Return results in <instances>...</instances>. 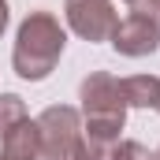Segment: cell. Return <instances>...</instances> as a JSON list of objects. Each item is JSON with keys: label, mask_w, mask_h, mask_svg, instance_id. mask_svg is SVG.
Instances as JSON below:
<instances>
[{"label": "cell", "mask_w": 160, "mask_h": 160, "mask_svg": "<svg viewBox=\"0 0 160 160\" xmlns=\"http://www.w3.org/2000/svg\"><path fill=\"white\" fill-rule=\"evenodd\" d=\"M0 160H41L38 119H22L15 130L4 134V142H0Z\"/></svg>", "instance_id": "8992f818"}, {"label": "cell", "mask_w": 160, "mask_h": 160, "mask_svg": "<svg viewBox=\"0 0 160 160\" xmlns=\"http://www.w3.org/2000/svg\"><path fill=\"white\" fill-rule=\"evenodd\" d=\"M63 19H67L71 34L97 45V41L112 38V30L119 22V11H116L112 0H63Z\"/></svg>", "instance_id": "277c9868"}, {"label": "cell", "mask_w": 160, "mask_h": 160, "mask_svg": "<svg viewBox=\"0 0 160 160\" xmlns=\"http://www.w3.org/2000/svg\"><path fill=\"white\" fill-rule=\"evenodd\" d=\"M82 101V130L89 134H104V138H119L127 127V97L116 75L108 71H89L78 86Z\"/></svg>", "instance_id": "7a4b0ae2"}, {"label": "cell", "mask_w": 160, "mask_h": 160, "mask_svg": "<svg viewBox=\"0 0 160 160\" xmlns=\"http://www.w3.org/2000/svg\"><path fill=\"white\" fill-rule=\"evenodd\" d=\"M123 97H127V108H157L160 104V78L157 75H130L119 78Z\"/></svg>", "instance_id": "52a82bcc"}, {"label": "cell", "mask_w": 160, "mask_h": 160, "mask_svg": "<svg viewBox=\"0 0 160 160\" xmlns=\"http://www.w3.org/2000/svg\"><path fill=\"white\" fill-rule=\"evenodd\" d=\"M22 119H30L26 101H22L19 93H0V142H4L8 130H15Z\"/></svg>", "instance_id": "ba28073f"}, {"label": "cell", "mask_w": 160, "mask_h": 160, "mask_svg": "<svg viewBox=\"0 0 160 160\" xmlns=\"http://www.w3.org/2000/svg\"><path fill=\"white\" fill-rule=\"evenodd\" d=\"M157 112H160V104H157Z\"/></svg>", "instance_id": "5bb4252c"}, {"label": "cell", "mask_w": 160, "mask_h": 160, "mask_svg": "<svg viewBox=\"0 0 160 160\" xmlns=\"http://www.w3.org/2000/svg\"><path fill=\"white\" fill-rule=\"evenodd\" d=\"M153 157H157V160H160V149H157V153H153Z\"/></svg>", "instance_id": "4fadbf2b"}, {"label": "cell", "mask_w": 160, "mask_h": 160, "mask_svg": "<svg viewBox=\"0 0 160 160\" xmlns=\"http://www.w3.org/2000/svg\"><path fill=\"white\" fill-rule=\"evenodd\" d=\"M108 41H112V48L119 56H130V60L153 56L160 48V22L145 19V15H123Z\"/></svg>", "instance_id": "5b68a950"}, {"label": "cell", "mask_w": 160, "mask_h": 160, "mask_svg": "<svg viewBox=\"0 0 160 160\" xmlns=\"http://www.w3.org/2000/svg\"><path fill=\"white\" fill-rule=\"evenodd\" d=\"M67 48V30L52 11H30L19 30H15V48H11V67L22 82H45L60 56Z\"/></svg>", "instance_id": "6da1fadb"}, {"label": "cell", "mask_w": 160, "mask_h": 160, "mask_svg": "<svg viewBox=\"0 0 160 160\" xmlns=\"http://www.w3.org/2000/svg\"><path fill=\"white\" fill-rule=\"evenodd\" d=\"M116 160H157L149 153V145H142V142H134V138H127L116 145Z\"/></svg>", "instance_id": "30bf717a"}, {"label": "cell", "mask_w": 160, "mask_h": 160, "mask_svg": "<svg viewBox=\"0 0 160 160\" xmlns=\"http://www.w3.org/2000/svg\"><path fill=\"white\" fill-rule=\"evenodd\" d=\"M123 4L130 15H145V19L160 22V0H123Z\"/></svg>", "instance_id": "8fae6325"}, {"label": "cell", "mask_w": 160, "mask_h": 160, "mask_svg": "<svg viewBox=\"0 0 160 160\" xmlns=\"http://www.w3.org/2000/svg\"><path fill=\"white\" fill-rule=\"evenodd\" d=\"M41 160H78L82 153V112L71 104H48L38 116Z\"/></svg>", "instance_id": "3957f363"}, {"label": "cell", "mask_w": 160, "mask_h": 160, "mask_svg": "<svg viewBox=\"0 0 160 160\" xmlns=\"http://www.w3.org/2000/svg\"><path fill=\"white\" fill-rule=\"evenodd\" d=\"M123 138H104V134H89L82 130V153L78 160H116V145Z\"/></svg>", "instance_id": "9c48e42d"}, {"label": "cell", "mask_w": 160, "mask_h": 160, "mask_svg": "<svg viewBox=\"0 0 160 160\" xmlns=\"http://www.w3.org/2000/svg\"><path fill=\"white\" fill-rule=\"evenodd\" d=\"M8 22H11V8H8V0H0V38L8 34Z\"/></svg>", "instance_id": "7c38bea8"}]
</instances>
